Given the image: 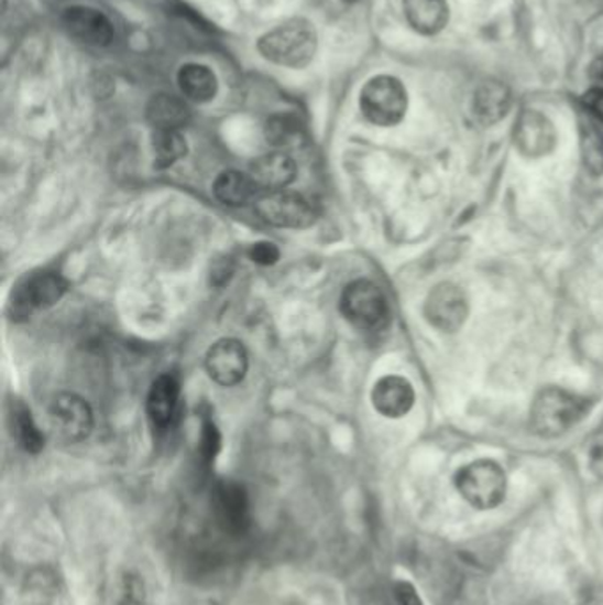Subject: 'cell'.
<instances>
[{
	"mask_svg": "<svg viewBox=\"0 0 603 605\" xmlns=\"http://www.w3.org/2000/svg\"><path fill=\"white\" fill-rule=\"evenodd\" d=\"M154 165L168 169L186 156L188 145L180 130H154L153 140Z\"/></svg>",
	"mask_w": 603,
	"mask_h": 605,
	"instance_id": "603a6c76",
	"label": "cell"
},
{
	"mask_svg": "<svg viewBox=\"0 0 603 605\" xmlns=\"http://www.w3.org/2000/svg\"><path fill=\"white\" fill-rule=\"evenodd\" d=\"M119 598H121V605H140L144 602V584L140 583L139 577H124L122 581L121 593H119Z\"/></svg>",
	"mask_w": 603,
	"mask_h": 605,
	"instance_id": "f1b7e54d",
	"label": "cell"
},
{
	"mask_svg": "<svg viewBox=\"0 0 603 605\" xmlns=\"http://www.w3.org/2000/svg\"><path fill=\"white\" fill-rule=\"evenodd\" d=\"M582 158L593 174L603 172V134L593 125L582 126Z\"/></svg>",
	"mask_w": 603,
	"mask_h": 605,
	"instance_id": "d4e9b609",
	"label": "cell"
},
{
	"mask_svg": "<svg viewBox=\"0 0 603 605\" xmlns=\"http://www.w3.org/2000/svg\"><path fill=\"white\" fill-rule=\"evenodd\" d=\"M10 420L13 437L19 441L20 449L28 453H40L45 446V435L34 422L31 411L23 403H13Z\"/></svg>",
	"mask_w": 603,
	"mask_h": 605,
	"instance_id": "7402d4cb",
	"label": "cell"
},
{
	"mask_svg": "<svg viewBox=\"0 0 603 605\" xmlns=\"http://www.w3.org/2000/svg\"><path fill=\"white\" fill-rule=\"evenodd\" d=\"M456 485L460 496L478 510H492L505 501V469L489 458L462 467L457 473Z\"/></svg>",
	"mask_w": 603,
	"mask_h": 605,
	"instance_id": "3957f363",
	"label": "cell"
},
{
	"mask_svg": "<svg viewBox=\"0 0 603 605\" xmlns=\"http://www.w3.org/2000/svg\"><path fill=\"white\" fill-rule=\"evenodd\" d=\"M147 119L154 130H180L188 125L189 108L176 96H154L147 105Z\"/></svg>",
	"mask_w": 603,
	"mask_h": 605,
	"instance_id": "ffe728a7",
	"label": "cell"
},
{
	"mask_svg": "<svg viewBox=\"0 0 603 605\" xmlns=\"http://www.w3.org/2000/svg\"><path fill=\"white\" fill-rule=\"evenodd\" d=\"M556 144V130L552 122L536 110H526L515 125V145L529 158L550 153Z\"/></svg>",
	"mask_w": 603,
	"mask_h": 605,
	"instance_id": "8fae6325",
	"label": "cell"
},
{
	"mask_svg": "<svg viewBox=\"0 0 603 605\" xmlns=\"http://www.w3.org/2000/svg\"><path fill=\"white\" fill-rule=\"evenodd\" d=\"M50 420L55 432L69 443L87 440L95 426L89 402L75 393H61L52 400Z\"/></svg>",
	"mask_w": 603,
	"mask_h": 605,
	"instance_id": "ba28073f",
	"label": "cell"
},
{
	"mask_svg": "<svg viewBox=\"0 0 603 605\" xmlns=\"http://www.w3.org/2000/svg\"><path fill=\"white\" fill-rule=\"evenodd\" d=\"M54 577L48 572H37L28 581L29 602L34 605H45L54 596Z\"/></svg>",
	"mask_w": 603,
	"mask_h": 605,
	"instance_id": "484cf974",
	"label": "cell"
},
{
	"mask_svg": "<svg viewBox=\"0 0 603 605\" xmlns=\"http://www.w3.org/2000/svg\"><path fill=\"white\" fill-rule=\"evenodd\" d=\"M590 467L593 475L603 480V444H599V446L591 450Z\"/></svg>",
	"mask_w": 603,
	"mask_h": 605,
	"instance_id": "1f68e13d",
	"label": "cell"
},
{
	"mask_svg": "<svg viewBox=\"0 0 603 605\" xmlns=\"http://www.w3.org/2000/svg\"><path fill=\"white\" fill-rule=\"evenodd\" d=\"M250 175L259 188L279 192L296 180V163L285 153L264 154L252 163Z\"/></svg>",
	"mask_w": 603,
	"mask_h": 605,
	"instance_id": "2e32d148",
	"label": "cell"
},
{
	"mask_svg": "<svg viewBox=\"0 0 603 605\" xmlns=\"http://www.w3.org/2000/svg\"><path fill=\"white\" fill-rule=\"evenodd\" d=\"M215 514L218 525L232 534H243L250 525L248 498L243 487L232 482H223L215 490Z\"/></svg>",
	"mask_w": 603,
	"mask_h": 605,
	"instance_id": "4fadbf2b",
	"label": "cell"
},
{
	"mask_svg": "<svg viewBox=\"0 0 603 605\" xmlns=\"http://www.w3.org/2000/svg\"><path fill=\"white\" fill-rule=\"evenodd\" d=\"M248 353L243 342L235 338H221L209 347L206 355V370L217 385L235 386L243 381L248 372Z\"/></svg>",
	"mask_w": 603,
	"mask_h": 605,
	"instance_id": "9c48e42d",
	"label": "cell"
},
{
	"mask_svg": "<svg viewBox=\"0 0 603 605\" xmlns=\"http://www.w3.org/2000/svg\"><path fill=\"white\" fill-rule=\"evenodd\" d=\"M590 78L594 89L603 90V55L594 58L590 66Z\"/></svg>",
	"mask_w": 603,
	"mask_h": 605,
	"instance_id": "d6a6232c",
	"label": "cell"
},
{
	"mask_svg": "<svg viewBox=\"0 0 603 605\" xmlns=\"http://www.w3.org/2000/svg\"><path fill=\"white\" fill-rule=\"evenodd\" d=\"M255 209L262 220L279 229H307L316 224L319 216L311 198L305 197L303 193L287 192V190L262 195L255 202Z\"/></svg>",
	"mask_w": 603,
	"mask_h": 605,
	"instance_id": "52a82bcc",
	"label": "cell"
},
{
	"mask_svg": "<svg viewBox=\"0 0 603 605\" xmlns=\"http://www.w3.org/2000/svg\"><path fill=\"white\" fill-rule=\"evenodd\" d=\"M347 2H354V0H347Z\"/></svg>",
	"mask_w": 603,
	"mask_h": 605,
	"instance_id": "836d02e7",
	"label": "cell"
},
{
	"mask_svg": "<svg viewBox=\"0 0 603 605\" xmlns=\"http://www.w3.org/2000/svg\"><path fill=\"white\" fill-rule=\"evenodd\" d=\"M259 192L261 188L252 180V175L238 171L221 172L212 184L215 197L230 207H241L250 202H257Z\"/></svg>",
	"mask_w": 603,
	"mask_h": 605,
	"instance_id": "e0dca14e",
	"label": "cell"
},
{
	"mask_svg": "<svg viewBox=\"0 0 603 605\" xmlns=\"http://www.w3.org/2000/svg\"><path fill=\"white\" fill-rule=\"evenodd\" d=\"M177 82H179L183 95L197 104H208L217 96V77L208 66H202V64H186L180 67Z\"/></svg>",
	"mask_w": 603,
	"mask_h": 605,
	"instance_id": "d6986e66",
	"label": "cell"
},
{
	"mask_svg": "<svg viewBox=\"0 0 603 605\" xmlns=\"http://www.w3.org/2000/svg\"><path fill=\"white\" fill-rule=\"evenodd\" d=\"M266 140L275 148H293L303 139L302 121L294 114H276L266 122Z\"/></svg>",
	"mask_w": 603,
	"mask_h": 605,
	"instance_id": "cb8c5ba5",
	"label": "cell"
},
{
	"mask_svg": "<svg viewBox=\"0 0 603 605\" xmlns=\"http://www.w3.org/2000/svg\"><path fill=\"white\" fill-rule=\"evenodd\" d=\"M582 104H584L585 110L591 116L596 117L600 122H603V90L590 89L582 96Z\"/></svg>",
	"mask_w": 603,
	"mask_h": 605,
	"instance_id": "f546056e",
	"label": "cell"
},
{
	"mask_svg": "<svg viewBox=\"0 0 603 605\" xmlns=\"http://www.w3.org/2000/svg\"><path fill=\"white\" fill-rule=\"evenodd\" d=\"M259 52L278 66L294 69L308 66L316 57V28L308 20H288L259 40Z\"/></svg>",
	"mask_w": 603,
	"mask_h": 605,
	"instance_id": "6da1fadb",
	"label": "cell"
},
{
	"mask_svg": "<svg viewBox=\"0 0 603 605\" xmlns=\"http://www.w3.org/2000/svg\"><path fill=\"white\" fill-rule=\"evenodd\" d=\"M68 291V282L55 271H40L29 274L28 279L13 289L10 312L13 318L31 317L37 310L57 305Z\"/></svg>",
	"mask_w": 603,
	"mask_h": 605,
	"instance_id": "8992f818",
	"label": "cell"
},
{
	"mask_svg": "<svg viewBox=\"0 0 603 605\" xmlns=\"http://www.w3.org/2000/svg\"><path fill=\"white\" fill-rule=\"evenodd\" d=\"M340 310L352 326L363 332H379L390 321L386 296L370 280L349 283L340 298Z\"/></svg>",
	"mask_w": 603,
	"mask_h": 605,
	"instance_id": "277c9868",
	"label": "cell"
},
{
	"mask_svg": "<svg viewBox=\"0 0 603 605\" xmlns=\"http://www.w3.org/2000/svg\"><path fill=\"white\" fill-rule=\"evenodd\" d=\"M404 13L410 28L425 36L441 32L448 23L446 0H404Z\"/></svg>",
	"mask_w": 603,
	"mask_h": 605,
	"instance_id": "ac0fdd59",
	"label": "cell"
},
{
	"mask_svg": "<svg viewBox=\"0 0 603 605\" xmlns=\"http://www.w3.org/2000/svg\"><path fill=\"white\" fill-rule=\"evenodd\" d=\"M248 257L253 264L275 266L279 260V250L275 242L259 241L248 248Z\"/></svg>",
	"mask_w": 603,
	"mask_h": 605,
	"instance_id": "83f0119b",
	"label": "cell"
},
{
	"mask_svg": "<svg viewBox=\"0 0 603 605\" xmlns=\"http://www.w3.org/2000/svg\"><path fill=\"white\" fill-rule=\"evenodd\" d=\"M63 23L66 31L81 43L92 46L109 45L113 40V28L101 11L87 6H73L64 11Z\"/></svg>",
	"mask_w": 603,
	"mask_h": 605,
	"instance_id": "7c38bea8",
	"label": "cell"
},
{
	"mask_svg": "<svg viewBox=\"0 0 603 605\" xmlns=\"http://www.w3.org/2000/svg\"><path fill=\"white\" fill-rule=\"evenodd\" d=\"M395 598L398 605H424L415 587L407 583H398L395 586Z\"/></svg>",
	"mask_w": 603,
	"mask_h": 605,
	"instance_id": "4dcf8cb0",
	"label": "cell"
},
{
	"mask_svg": "<svg viewBox=\"0 0 603 605\" xmlns=\"http://www.w3.org/2000/svg\"><path fill=\"white\" fill-rule=\"evenodd\" d=\"M179 381L171 374H163L151 385L145 409H147V417L154 429L165 431L172 425V420L177 413V406H179Z\"/></svg>",
	"mask_w": 603,
	"mask_h": 605,
	"instance_id": "9a60e30c",
	"label": "cell"
},
{
	"mask_svg": "<svg viewBox=\"0 0 603 605\" xmlns=\"http://www.w3.org/2000/svg\"><path fill=\"white\" fill-rule=\"evenodd\" d=\"M509 99L508 89L500 82H486L474 95V112L480 117V121L495 122L508 112Z\"/></svg>",
	"mask_w": 603,
	"mask_h": 605,
	"instance_id": "44dd1931",
	"label": "cell"
},
{
	"mask_svg": "<svg viewBox=\"0 0 603 605\" xmlns=\"http://www.w3.org/2000/svg\"><path fill=\"white\" fill-rule=\"evenodd\" d=\"M360 107L372 125L395 126L407 110L406 87L401 80L381 75L366 82L361 90Z\"/></svg>",
	"mask_w": 603,
	"mask_h": 605,
	"instance_id": "5b68a950",
	"label": "cell"
},
{
	"mask_svg": "<svg viewBox=\"0 0 603 605\" xmlns=\"http://www.w3.org/2000/svg\"><path fill=\"white\" fill-rule=\"evenodd\" d=\"M372 403L375 411L383 417H406L415 403V390L404 377L386 376L374 386Z\"/></svg>",
	"mask_w": 603,
	"mask_h": 605,
	"instance_id": "5bb4252c",
	"label": "cell"
},
{
	"mask_svg": "<svg viewBox=\"0 0 603 605\" xmlns=\"http://www.w3.org/2000/svg\"><path fill=\"white\" fill-rule=\"evenodd\" d=\"M468 300L453 283H441L428 294L425 315L428 323L441 332L453 333L468 318Z\"/></svg>",
	"mask_w": 603,
	"mask_h": 605,
	"instance_id": "30bf717a",
	"label": "cell"
},
{
	"mask_svg": "<svg viewBox=\"0 0 603 605\" xmlns=\"http://www.w3.org/2000/svg\"><path fill=\"white\" fill-rule=\"evenodd\" d=\"M221 450V434L218 426L212 420H206L202 423V432H200V453L206 462H212L217 458Z\"/></svg>",
	"mask_w": 603,
	"mask_h": 605,
	"instance_id": "4316f807",
	"label": "cell"
},
{
	"mask_svg": "<svg viewBox=\"0 0 603 605\" xmlns=\"http://www.w3.org/2000/svg\"><path fill=\"white\" fill-rule=\"evenodd\" d=\"M585 400L561 388H545L531 408V426L536 434L556 437L572 429L585 414Z\"/></svg>",
	"mask_w": 603,
	"mask_h": 605,
	"instance_id": "7a4b0ae2",
	"label": "cell"
}]
</instances>
